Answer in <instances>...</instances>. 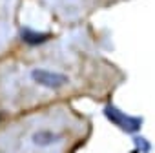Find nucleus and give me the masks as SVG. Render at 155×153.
Returning a JSON list of instances; mask_svg holds the SVG:
<instances>
[{
    "mask_svg": "<svg viewBox=\"0 0 155 153\" xmlns=\"http://www.w3.org/2000/svg\"><path fill=\"white\" fill-rule=\"evenodd\" d=\"M31 79L37 84H40L44 88H49V90H58V88H62L68 82L66 75L51 71V69H42V67H37V69L31 71Z\"/></svg>",
    "mask_w": 155,
    "mask_h": 153,
    "instance_id": "obj_1",
    "label": "nucleus"
},
{
    "mask_svg": "<svg viewBox=\"0 0 155 153\" xmlns=\"http://www.w3.org/2000/svg\"><path fill=\"white\" fill-rule=\"evenodd\" d=\"M104 113H106V117L113 122V124H119L122 129H126V131H137L139 128H140V119H133V117H128V115H124L122 111H119L117 108H113V106H108L106 109H104Z\"/></svg>",
    "mask_w": 155,
    "mask_h": 153,
    "instance_id": "obj_2",
    "label": "nucleus"
},
{
    "mask_svg": "<svg viewBox=\"0 0 155 153\" xmlns=\"http://www.w3.org/2000/svg\"><path fill=\"white\" fill-rule=\"evenodd\" d=\"M20 37H22V40H24L26 44H29V46H38V44H42V42H46V40L49 38V35L33 31V29H29V28H22V29H20Z\"/></svg>",
    "mask_w": 155,
    "mask_h": 153,
    "instance_id": "obj_3",
    "label": "nucleus"
}]
</instances>
